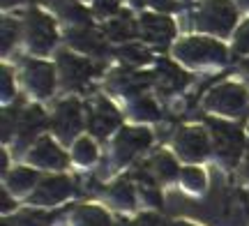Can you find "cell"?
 Wrapping results in <instances>:
<instances>
[{
  "instance_id": "obj_32",
  "label": "cell",
  "mask_w": 249,
  "mask_h": 226,
  "mask_svg": "<svg viewBox=\"0 0 249 226\" xmlns=\"http://www.w3.org/2000/svg\"><path fill=\"white\" fill-rule=\"evenodd\" d=\"M14 97V81H9V70H2V100L9 102Z\"/></svg>"
},
{
  "instance_id": "obj_5",
  "label": "cell",
  "mask_w": 249,
  "mask_h": 226,
  "mask_svg": "<svg viewBox=\"0 0 249 226\" xmlns=\"http://www.w3.org/2000/svg\"><path fill=\"white\" fill-rule=\"evenodd\" d=\"M173 153L178 159L187 164H201L205 162L213 148H210V139L201 127H180L176 136H173Z\"/></svg>"
},
{
  "instance_id": "obj_34",
  "label": "cell",
  "mask_w": 249,
  "mask_h": 226,
  "mask_svg": "<svg viewBox=\"0 0 249 226\" xmlns=\"http://www.w3.org/2000/svg\"><path fill=\"white\" fill-rule=\"evenodd\" d=\"M9 210H14V199L9 201V191L2 187V215H5V217L9 215Z\"/></svg>"
},
{
  "instance_id": "obj_25",
  "label": "cell",
  "mask_w": 249,
  "mask_h": 226,
  "mask_svg": "<svg viewBox=\"0 0 249 226\" xmlns=\"http://www.w3.org/2000/svg\"><path fill=\"white\" fill-rule=\"evenodd\" d=\"M104 33H107L108 39L124 42V39H132V37L136 35V26H134V21H129V14H127V12H123V18L111 21V23L104 28Z\"/></svg>"
},
{
  "instance_id": "obj_18",
  "label": "cell",
  "mask_w": 249,
  "mask_h": 226,
  "mask_svg": "<svg viewBox=\"0 0 249 226\" xmlns=\"http://www.w3.org/2000/svg\"><path fill=\"white\" fill-rule=\"evenodd\" d=\"M70 224L71 226H113L108 212L99 206H79V208L71 210L70 215Z\"/></svg>"
},
{
  "instance_id": "obj_7",
  "label": "cell",
  "mask_w": 249,
  "mask_h": 226,
  "mask_svg": "<svg viewBox=\"0 0 249 226\" xmlns=\"http://www.w3.org/2000/svg\"><path fill=\"white\" fill-rule=\"evenodd\" d=\"M152 143V134L148 129H139V127H124L120 129L113 141V148H111V162L116 166H127L136 155L150 148Z\"/></svg>"
},
{
  "instance_id": "obj_19",
  "label": "cell",
  "mask_w": 249,
  "mask_h": 226,
  "mask_svg": "<svg viewBox=\"0 0 249 226\" xmlns=\"http://www.w3.org/2000/svg\"><path fill=\"white\" fill-rule=\"evenodd\" d=\"M46 122V116L44 111L39 109V106H30L21 113L18 118V125H17V134H18V143L26 145L28 141H33L37 134V129Z\"/></svg>"
},
{
  "instance_id": "obj_16",
  "label": "cell",
  "mask_w": 249,
  "mask_h": 226,
  "mask_svg": "<svg viewBox=\"0 0 249 226\" xmlns=\"http://www.w3.org/2000/svg\"><path fill=\"white\" fill-rule=\"evenodd\" d=\"M39 178V171L33 166H17L5 173V190L12 194V199H26L35 191Z\"/></svg>"
},
{
  "instance_id": "obj_35",
  "label": "cell",
  "mask_w": 249,
  "mask_h": 226,
  "mask_svg": "<svg viewBox=\"0 0 249 226\" xmlns=\"http://www.w3.org/2000/svg\"><path fill=\"white\" fill-rule=\"evenodd\" d=\"M173 226H192V224H189V222H176Z\"/></svg>"
},
{
  "instance_id": "obj_15",
  "label": "cell",
  "mask_w": 249,
  "mask_h": 226,
  "mask_svg": "<svg viewBox=\"0 0 249 226\" xmlns=\"http://www.w3.org/2000/svg\"><path fill=\"white\" fill-rule=\"evenodd\" d=\"M178 178H180V166L173 159V155L169 153L155 155L141 171V180H150L157 187L160 185H173V182H178Z\"/></svg>"
},
{
  "instance_id": "obj_17",
  "label": "cell",
  "mask_w": 249,
  "mask_h": 226,
  "mask_svg": "<svg viewBox=\"0 0 249 226\" xmlns=\"http://www.w3.org/2000/svg\"><path fill=\"white\" fill-rule=\"evenodd\" d=\"M139 33L145 37V42L150 44H160L166 46L169 39H173V33L176 28L166 17H160V14H143L141 21H139Z\"/></svg>"
},
{
  "instance_id": "obj_33",
  "label": "cell",
  "mask_w": 249,
  "mask_h": 226,
  "mask_svg": "<svg viewBox=\"0 0 249 226\" xmlns=\"http://www.w3.org/2000/svg\"><path fill=\"white\" fill-rule=\"evenodd\" d=\"M152 7H157V9H161V12H173V9L178 7L176 5V0H148Z\"/></svg>"
},
{
  "instance_id": "obj_14",
  "label": "cell",
  "mask_w": 249,
  "mask_h": 226,
  "mask_svg": "<svg viewBox=\"0 0 249 226\" xmlns=\"http://www.w3.org/2000/svg\"><path fill=\"white\" fill-rule=\"evenodd\" d=\"M102 199L108 208H113L120 215H129L136 210V203H139V190L134 187L127 178H120V180L111 182L107 190L102 191Z\"/></svg>"
},
{
  "instance_id": "obj_22",
  "label": "cell",
  "mask_w": 249,
  "mask_h": 226,
  "mask_svg": "<svg viewBox=\"0 0 249 226\" xmlns=\"http://www.w3.org/2000/svg\"><path fill=\"white\" fill-rule=\"evenodd\" d=\"M70 44L81 49V51H86V53H104L107 51V44H104V39L102 35H97L95 30H90V28H79V30H70Z\"/></svg>"
},
{
  "instance_id": "obj_37",
  "label": "cell",
  "mask_w": 249,
  "mask_h": 226,
  "mask_svg": "<svg viewBox=\"0 0 249 226\" xmlns=\"http://www.w3.org/2000/svg\"><path fill=\"white\" fill-rule=\"evenodd\" d=\"M238 2H240L242 7H249V0H238Z\"/></svg>"
},
{
  "instance_id": "obj_8",
  "label": "cell",
  "mask_w": 249,
  "mask_h": 226,
  "mask_svg": "<svg viewBox=\"0 0 249 226\" xmlns=\"http://www.w3.org/2000/svg\"><path fill=\"white\" fill-rule=\"evenodd\" d=\"M26 39L33 53H46L55 44V28L53 21L37 7L28 9L26 17Z\"/></svg>"
},
{
  "instance_id": "obj_24",
  "label": "cell",
  "mask_w": 249,
  "mask_h": 226,
  "mask_svg": "<svg viewBox=\"0 0 249 226\" xmlns=\"http://www.w3.org/2000/svg\"><path fill=\"white\" fill-rule=\"evenodd\" d=\"M71 162L76 166H83V169L92 166L97 162V145H95V141L88 139V136H81L79 141L74 143V148H71Z\"/></svg>"
},
{
  "instance_id": "obj_1",
  "label": "cell",
  "mask_w": 249,
  "mask_h": 226,
  "mask_svg": "<svg viewBox=\"0 0 249 226\" xmlns=\"http://www.w3.org/2000/svg\"><path fill=\"white\" fill-rule=\"evenodd\" d=\"M208 129H210V148H213L214 162L222 166L224 171H231L238 166L245 150V134L240 127L208 118Z\"/></svg>"
},
{
  "instance_id": "obj_11",
  "label": "cell",
  "mask_w": 249,
  "mask_h": 226,
  "mask_svg": "<svg viewBox=\"0 0 249 226\" xmlns=\"http://www.w3.org/2000/svg\"><path fill=\"white\" fill-rule=\"evenodd\" d=\"M26 162L37 171H60L67 166V155L55 145L53 139L39 136L35 145L30 148V153L26 155Z\"/></svg>"
},
{
  "instance_id": "obj_10",
  "label": "cell",
  "mask_w": 249,
  "mask_h": 226,
  "mask_svg": "<svg viewBox=\"0 0 249 226\" xmlns=\"http://www.w3.org/2000/svg\"><path fill=\"white\" fill-rule=\"evenodd\" d=\"M120 111L111 104L104 97H97L95 102L88 104V116H86V122H88V129L92 136L97 139H107L111 136V132H116L118 125H120Z\"/></svg>"
},
{
  "instance_id": "obj_36",
  "label": "cell",
  "mask_w": 249,
  "mask_h": 226,
  "mask_svg": "<svg viewBox=\"0 0 249 226\" xmlns=\"http://www.w3.org/2000/svg\"><path fill=\"white\" fill-rule=\"evenodd\" d=\"M242 70H245V72H249V60H245V63H242Z\"/></svg>"
},
{
  "instance_id": "obj_30",
  "label": "cell",
  "mask_w": 249,
  "mask_h": 226,
  "mask_svg": "<svg viewBox=\"0 0 249 226\" xmlns=\"http://www.w3.org/2000/svg\"><path fill=\"white\" fill-rule=\"evenodd\" d=\"M235 53H249V21L235 35Z\"/></svg>"
},
{
  "instance_id": "obj_4",
  "label": "cell",
  "mask_w": 249,
  "mask_h": 226,
  "mask_svg": "<svg viewBox=\"0 0 249 226\" xmlns=\"http://www.w3.org/2000/svg\"><path fill=\"white\" fill-rule=\"evenodd\" d=\"M203 104L208 111H214L219 116L240 118L247 111L249 97H247V90L242 86H238V83H222L214 90L208 92Z\"/></svg>"
},
{
  "instance_id": "obj_26",
  "label": "cell",
  "mask_w": 249,
  "mask_h": 226,
  "mask_svg": "<svg viewBox=\"0 0 249 226\" xmlns=\"http://www.w3.org/2000/svg\"><path fill=\"white\" fill-rule=\"evenodd\" d=\"M132 118L134 120H160V109L150 97H141L136 104H132Z\"/></svg>"
},
{
  "instance_id": "obj_20",
  "label": "cell",
  "mask_w": 249,
  "mask_h": 226,
  "mask_svg": "<svg viewBox=\"0 0 249 226\" xmlns=\"http://www.w3.org/2000/svg\"><path fill=\"white\" fill-rule=\"evenodd\" d=\"M187 83H189V76L182 70H178L176 65L166 63V60H160V65H157V86L161 90L164 92L182 90Z\"/></svg>"
},
{
  "instance_id": "obj_13",
  "label": "cell",
  "mask_w": 249,
  "mask_h": 226,
  "mask_svg": "<svg viewBox=\"0 0 249 226\" xmlns=\"http://www.w3.org/2000/svg\"><path fill=\"white\" fill-rule=\"evenodd\" d=\"M23 81H26V88L35 97L44 100L53 92V67L49 63H42V60H26L23 63Z\"/></svg>"
},
{
  "instance_id": "obj_29",
  "label": "cell",
  "mask_w": 249,
  "mask_h": 226,
  "mask_svg": "<svg viewBox=\"0 0 249 226\" xmlns=\"http://www.w3.org/2000/svg\"><path fill=\"white\" fill-rule=\"evenodd\" d=\"M14 42H17V23L5 18V21H2V51L7 53L9 44H14Z\"/></svg>"
},
{
  "instance_id": "obj_12",
  "label": "cell",
  "mask_w": 249,
  "mask_h": 226,
  "mask_svg": "<svg viewBox=\"0 0 249 226\" xmlns=\"http://www.w3.org/2000/svg\"><path fill=\"white\" fill-rule=\"evenodd\" d=\"M58 67H60L65 88H81V86H86L88 79H92L99 72V67L95 63H90L88 58H76L67 51H62L58 55Z\"/></svg>"
},
{
  "instance_id": "obj_27",
  "label": "cell",
  "mask_w": 249,
  "mask_h": 226,
  "mask_svg": "<svg viewBox=\"0 0 249 226\" xmlns=\"http://www.w3.org/2000/svg\"><path fill=\"white\" fill-rule=\"evenodd\" d=\"M118 55H120L123 60H127V63H132V65H145L148 60H150V53H148L145 49H141L139 44L123 46V49L118 51Z\"/></svg>"
},
{
  "instance_id": "obj_9",
  "label": "cell",
  "mask_w": 249,
  "mask_h": 226,
  "mask_svg": "<svg viewBox=\"0 0 249 226\" xmlns=\"http://www.w3.org/2000/svg\"><path fill=\"white\" fill-rule=\"evenodd\" d=\"M81 127H83V113H81L79 100L60 102L53 111V118H51V129L55 132V136L67 145L76 139Z\"/></svg>"
},
{
  "instance_id": "obj_6",
  "label": "cell",
  "mask_w": 249,
  "mask_h": 226,
  "mask_svg": "<svg viewBox=\"0 0 249 226\" xmlns=\"http://www.w3.org/2000/svg\"><path fill=\"white\" fill-rule=\"evenodd\" d=\"M74 196V182L67 175H49V178H42L37 182L35 191L28 196V206L33 208H55V206H62L67 199Z\"/></svg>"
},
{
  "instance_id": "obj_2",
  "label": "cell",
  "mask_w": 249,
  "mask_h": 226,
  "mask_svg": "<svg viewBox=\"0 0 249 226\" xmlns=\"http://www.w3.org/2000/svg\"><path fill=\"white\" fill-rule=\"evenodd\" d=\"M173 55L185 65H224L226 63V49L224 44L205 37H189L173 46Z\"/></svg>"
},
{
  "instance_id": "obj_21",
  "label": "cell",
  "mask_w": 249,
  "mask_h": 226,
  "mask_svg": "<svg viewBox=\"0 0 249 226\" xmlns=\"http://www.w3.org/2000/svg\"><path fill=\"white\" fill-rule=\"evenodd\" d=\"M180 187L192 194V196H203L205 190H208V175H205L203 169H198L196 164H187L180 169Z\"/></svg>"
},
{
  "instance_id": "obj_31",
  "label": "cell",
  "mask_w": 249,
  "mask_h": 226,
  "mask_svg": "<svg viewBox=\"0 0 249 226\" xmlns=\"http://www.w3.org/2000/svg\"><path fill=\"white\" fill-rule=\"evenodd\" d=\"M118 2H120V0H95V12H97V14H102V17L116 14V12H118Z\"/></svg>"
},
{
  "instance_id": "obj_28",
  "label": "cell",
  "mask_w": 249,
  "mask_h": 226,
  "mask_svg": "<svg viewBox=\"0 0 249 226\" xmlns=\"http://www.w3.org/2000/svg\"><path fill=\"white\" fill-rule=\"evenodd\" d=\"M113 226H160V219H157V215H152V212H141V215H136L134 219H120Z\"/></svg>"
},
{
  "instance_id": "obj_3",
  "label": "cell",
  "mask_w": 249,
  "mask_h": 226,
  "mask_svg": "<svg viewBox=\"0 0 249 226\" xmlns=\"http://www.w3.org/2000/svg\"><path fill=\"white\" fill-rule=\"evenodd\" d=\"M238 12L231 0H205L194 12V26L214 35H229L235 26Z\"/></svg>"
},
{
  "instance_id": "obj_23",
  "label": "cell",
  "mask_w": 249,
  "mask_h": 226,
  "mask_svg": "<svg viewBox=\"0 0 249 226\" xmlns=\"http://www.w3.org/2000/svg\"><path fill=\"white\" fill-rule=\"evenodd\" d=\"M53 222H55V215L46 212L44 208H26L21 210L18 215H14L9 226H53Z\"/></svg>"
}]
</instances>
